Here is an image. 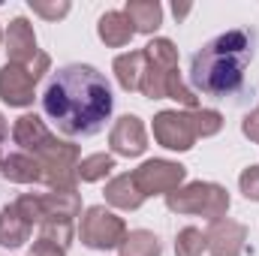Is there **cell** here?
<instances>
[{"mask_svg": "<svg viewBox=\"0 0 259 256\" xmlns=\"http://www.w3.org/2000/svg\"><path fill=\"white\" fill-rule=\"evenodd\" d=\"M112 88L106 75L91 64L61 66L46 94H42V112L64 136H97L112 118Z\"/></svg>", "mask_w": 259, "mask_h": 256, "instance_id": "obj_1", "label": "cell"}, {"mask_svg": "<svg viewBox=\"0 0 259 256\" xmlns=\"http://www.w3.org/2000/svg\"><path fill=\"white\" fill-rule=\"evenodd\" d=\"M253 33L232 27L214 39H208L199 52L193 55L190 64V81L199 94L226 100L241 91L244 72L253 61Z\"/></svg>", "mask_w": 259, "mask_h": 256, "instance_id": "obj_2", "label": "cell"}, {"mask_svg": "<svg viewBox=\"0 0 259 256\" xmlns=\"http://www.w3.org/2000/svg\"><path fill=\"white\" fill-rule=\"evenodd\" d=\"M142 52H145V75H142L139 91L148 100H175V103L187 106V112L199 109V97L181 78L175 42L166 36H154Z\"/></svg>", "mask_w": 259, "mask_h": 256, "instance_id": "obj_3", "label": "cell"}, {"mask_svg": "<svg viewBox=\"0 0 259 256\" xmlns=\"http://www.w3.org/2000/svg\"><path fill=\"white\" fill-rule=\"evenodd\" d=\"M166 208L175 214H196V217L220 220L229 211V193L214 181H190L166 196Z\"/></svg>", "mask_w": 259, "mask_h": 256, "instance_id": "obj_4", "label": "cell"}, {"mask_svg": "<svg viewBox=\"0 0 259 256\" xmlns=\"http://www.w3.org/2000/svg\"><path fill=\"white\" fill-rule=\"evenodd\" d=\"M42 166V184H49L52 190H64V193H75L78 184V145L64 142V139H52L49 145H42L33 154Z\"/></svg>", "mask_w": 259, "mask_h": 256, "instance_id": "obj_5", "label": "cell"}, {"mask_svg": "<svg viewBox=\"0 0 259 256\" xmlns=\"http://www.w3.org/2000/svg\"><path fill=\"white\" fill-rule=\"evenodd\" d=\"M78 238L91 250H115L127 238V223H124V217H118L106 205H91L81 214Z\"/></svg>", "mask_w": 259, "mask_h": 256, "instance_id": "obj_6", "label": "cell"}, {"mask_svg": "<svg viewBox=\"0 0 259 256\" xmlns=\"http://www.w3.org/2000/svg\"><path fill=\"white\" fill-rule=\"evenodd\" d=\"M133 181L139 193L148 199V196H169L172 190L184 187L187 181V169L175 160H163V157H154V160H145L136 172H133Z\"/></svg>", "mask_w": 259, "mask_h": 256, "instance_id": "obj_7", "label": "cell"}, {"mask_svg": "<svg viewBox=\"0 0 259 256\" xmlns=\"http://www.w3.org/2000/svg\"><path fill=\"white\" fill-rule=\"evenodd\" d=\"M154 139L157 145H163L166 151H190L196 145V130L190 112H178V109H163L154 115Z\"/></svg>", "mask_w": 259, "mask_h": 256, "instance_id": "obj_8", "label": "cell"}, {"mask_svg": "<svg viewBox=\"0 0 259 256\" xmlns=\"http://www.w3.org/2000/svg\"><path fill=\"white\" fill-rule=\"evenodd\" d=\"M208 241V253L211 256H241L247 247V226L232 220V217H220L208 223L205 232Z\"/></svg>", "mask_w": 259, "mask_h": 256, "instance_id": "obj_9", "label": "cell"}, {"mask_svg": "<svg viewBox=\"0 0 259 256\" xmlns=\"http://www.w3.org/2000/svg\"><path fill=\"white\" fill-rule=\"evenodd\" d=\"M36 97V78L30 75L27 66L6 64L0 66V100L15 109H27Z\"/></svg>", "mask_w": 259, "mask_h": 256, "instance_id": "obj_10", "label": "cell"}, {"mask_svg": "<svg viewBox=\"0 0 259 256\" xmlns=\"http://www.w3.org/2000/svg\"><path fill=\"white\" fill-rule=\"evenodd\" d=\"M3 42H6V58H9V64L30 66L39 58L33 24H30L24 15H18V18L9 21V27H6V33H3Z\"/></svg>", "mask_w": 259, "mask_h": 256, "instance_id": "obj_11", "label": "cell"}, {"mask_svg": "<svg viewBox=\"0 0 259 256\" xmlns=\"http://www.w3.org/2000/svg\"><path fill=\"white\" fill-rule=\"evenodd\" d=\"M109 145L118 157H142L148 148V133L139 115H121L109 133Z\"/></svg>", "mask_w": 259, "mask_h": 256, "instance_id": "obj_12", "label": "cell"}, {"mask_svg": "<svg viewBox=\"0 0 259 256\" xmlns=\"http://www.w3.org/2000/svg\"><path fill=\"white\" fill-rule=\"evenodd\" d=\"M12 139H15V145L24 148V154H36V151H39L42 145H49L55 136H52V130L46 127V121H42L39 115L27 112V115H21V118L12 124Z\"/></svg>", "mask_w": 259, "mask_h": 256, "instance_id": "obj_13", "label": "cell"}, {"mask_svg": "<svg viewBox=\"0 0 259 256\" xmlns=\"http://www.w3.org/2000/svg\"><path fill=\"white\" fill-rule=\"evenodd\" d=\"M0 175L12 184H42V166L33 154H9L0 160Z\"/></svg>", "mask_w": 259, "mask_h": 256, "instance_id": "obj_14", "label": "cell"}, {"mask_svg": "<svg viewBox=\"0 0 259 256\" xmlns=\"http://www.w3.org/2000/svg\"><path fill=\"white\" fill-rule=\"evenodd\" d=\"M97 33H100V39H103L109 49H124V46H130V39L136 36L130 18L124 15V9H109L106 15H100Z\"/></svg>", "mask_w": 259, "mask_h": 256, "instance_id": "obj_15", "label": "cell"}, {"mask_svg": "<svg viewBox=\"0 0 259 256\" xmlns=\"http://www.w3.org/2000/svg\"><path fill=\"white\" fill-rule=\"evenodd\" d=\"M103 193H106V202H109L112 208H121V211H136V208H142V202H145V196L139 193L136 181H133V172L115 175V178L106 184Z\"/></svg>", "mask_w": 259, "mask_h": 256, "instance_id": "obj_16", "label": "cell"}, {"mask_svg": "<svg viewBox=\"0 0 259 256\" xmlns=\"http://www.w3.org/2000/svg\"><path fill=\"white\" fill-rule=\"evenodd\" d=\"M124 15L130 18L136 33H154L163 24V6L157 0H127Z\"/></svg>", "mask_w": 259, "mask_h": 256, "instance_id": "obj_17", "label": "cell"}, {"mask_svg": "<svg viewBox=\"0 0 259 256\" xmlns=\"http://www.w3.org/2000/svg\"><path fill=\"white\" fill-rule=\"evenodd\" d=\"M30 229L33 226L15 211V205L0 208V247H9V250L21 247L24 241H30Z\"/></svg>", "mask_w": 259, "mask_h": 256, "instance_id": "obj_18", "label": "cell"}, {"mask_svg": "<svg viewBox=\"0 0 259 256\" xmlns=\"http://www.w3.org/2000/svg\"><path fill=\"white\" fill-rule=\"evenodd\" d=\"M112 66H115V78H118V84H121L127 94L130 91H139L142 75H145V52H142V49L118 55Z\"/></svg>", "mask_w": 259, "mask_h": 256, "instance_id": "obj_19", "label": "cell"}, {"mask_svg": "<svg viewBox=\"0 0 259 256\" xmlns=\"http://www.w3.org/2000/svg\"><path fill=\"white\" fill-rule=\"evenodd\" d=\"M112 169H115V157H112V154H91V157H81V160H78L75 175H78V181H84V184H97V181L109 178Z\"/></svg>", "mask_w": 259, "mask_h": 256, "instance_id": "obj_20", "label": "cell"}, {"mask_svg": "<svg viewBox=\"0 0 259 256\" xmlns=\"http://www.w3.org/2000/svg\"><path fill=\"white\" fill-rule=\"evenodd\" d=\"M118 250H121V256H160L163 253L160 238L154 232H148V229H133V232H127V238H124V244Z\"/></svg>", "mask_w": 259, "mask_h": 256, "instance_id": "obj_21", "label": "cell"}, {"mask_svg": "<svg viewBox=\"0 0 259 256\" xmlns=\"http://www.w3.org/2000/svg\"><path fill=\"white\" fill-rule=\"evenodd\" d=\"M208 250V241H205V232L196 229V226H184L175 238V256H202Z\"/></svg>", "mask_w": 259, "mask_h": 256, "instance_id": "obj_22", "label": "cell"}, {"mask_svg": "<svg viewBox=\"0 0 259 256\" xmlns=\"http://www.w3.org/2000/svg\"><path fill=\"white\" fill-rule=\"evenodd\" d=\"M190 118H193V130L199 139H208V136H217L220 130H223V115L217 112V109H193L190 112Z\"/></svg>", "mask_w": 259, "mask_h": 256, "instance_id": "obj_23", "label": "cell"}, {"mask_svg": "<svg viewBox=\"0 0 259 256\" xmlns=\"http://www.w3.org/2000/svg\"><path fill=\"white\" fill-rule=\"evenodd\" d=\"M39 238L55 241V244H61V247H69V241H72V220L52 217V220L39 223Z\"/></svg>", "mask_w": 259, "mask_h": 256, "instance_id": "obj_24", "label": "cell"}, {"mask_svg": "<svg viewBox=\"0 0 259 256\" xmlns=\"http://www.w3.org/2000/svg\"><path fill=\"white\" fill-rule=\"evenodd\" d=\"M30 9H33V15H42V18H49V21H58V18H64L66 12H69V3H66V0H55V3L30 0Z\"/></svg>", "mask_w": 259, "mask_h": 256, "instance_id": "obj_25", "label": "cell"}, {"mask_svg": "<svg viewBox=\"0 0 259 256\" xmlns=\"http://www.w3.org/2000/svg\"><path fill=\"white\" fill-rule=\"evenodd\" d=\"M238 187H241V193H244L250 202H259V166H247V169L238 175Z\"/></svg>", "mask_w": 259, "mask_h": 256, "instance_id": "obj_26", "label": "cell"}, {"mask_svg": "<svg viewBox=\"0 0 259 256\" xmlns=\"http://www.w3.org/2000/svg\"><path fill=\"white\" fill-rule=\"evenodd\" d=\"M30 256H66V247L55 244V241H46V238H36L30 247Z\"/></svg>", "mask_w": 259, "mask_h": 256, "instance_id": "obj_27", "label": "cell"}, {"mask_svg": "<svg viewBox=\"0 0 259 256\" xmlns=\"http://www.w3.org/2000/svg\"><path fill=\"white\" fill-rule=\"evenodd\" d=\"M241 133H244L250 142H259V106L253 109V112L244 115V121H241Z\"/></svg>", "mask_w": 259, "mask_h": 256, "instance_id": "obj_28", "label": "cell"}, {"mask_svg": "<svg viewBox=\"0 0 259 256\" xmlns=\"http://www.w3.org/2000/svg\"><path fill=\"white\" fill-rule=\"evenodd\" d=\"M190 9H193V6H190V3H178V0H175V3H172V12H175V18H184V15H187V12H190Z\"/></svg>", "mask_w": 259, "mask_h": 256, "instance_id": "obj_29", "label": "cell"}, {"mask_svg": "<svg viewBox=\"0 0 259 256\" xmlns=\"http://www.w3.org/2000/svg\"><path fill=\"white\" fill-rule=\"evenodd\" d=\"M6 136H9V127H6V118H3V112H0V145L6 142ZM0 160H3V154H0Z\"/></svg>", "mask_w": 259, "mask_h": 256, "instance_id": "obj_30", "label": "cell"}, {"mask_svg": "<svg viewBox=\"0 0 259 256\" xmlns=\"http://www.w3.org/2000/svg\"><path fill=\"white\" fill-rule=\"evenodd\" d=\"M0 39H3V30H0Z\"/></svg>", "mask_w": 259, "mask_h": 256, "instance_id": "obj_31", "label": "cell"}]
</instances>
